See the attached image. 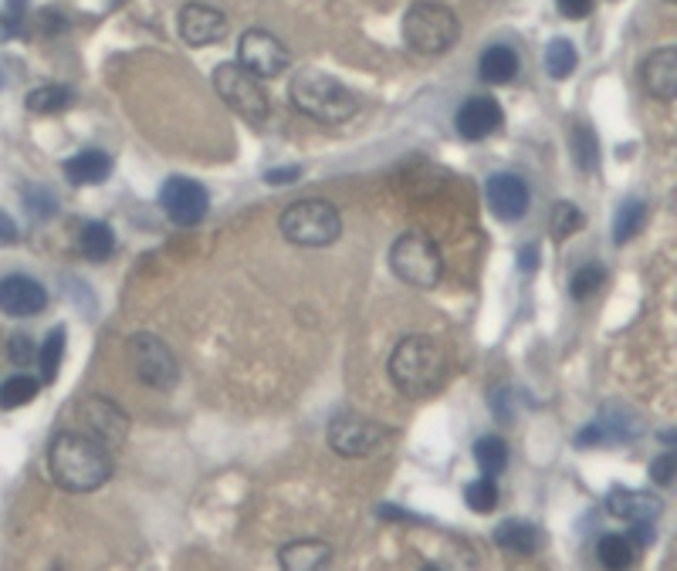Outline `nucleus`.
<instances>
[{"instance_id": "obj_19", "label": "nucleus", "mask_w": 677, "mask_h": 571, "mask_svg": "<svg viewBox=\"0 0 677 571\" xmlns=\"http://www.w3.org/2000/svg\"><path fill=\"white\" fill-rule=\"evenodd\" d=\"M278 561L281 568H292V571H316L332 561V548L319 537H298L278 551Z\"/></svg>"}, {"instance_id": "obj_11", "label": "nucleus", "mask_w": 677, "mask_h": 571, "mask_svg": "<svg viewBox=\"0 0 677 571\" xmlns=\"http://www.w3.org/2000/svg\"><path fill=\"white\" fill-rule=\"evenodd\" d=\"M159 207L174 223L193 226V223H201L207 217L210 193L204 190V183H196L190 177H169L159 190Z\"/></svg>"}, {"instance_id": "obj_37", "label": "nucleus", "mask_w": 677, "mask_h": 571, "mask_svg": "<svg viewBox=\"0 0 677 571\" xmlns=\"http://www.w3.org/2000/svg\"><path fill=\"white\" fill-rule=\"evenodd\" d=\"M651 480L654 483H664V488H670V483H674V453L657 456V460L651 464Z\"/></svg>"}, {"instance_id": "obj_17", "label": "nucleus", "mask_w": 677, "mask_h": 571, "mask_svg": "<svg viewBox=\"0 0 677 571\" xmlns=\"http://www.w3.org/2000/svg\"><path fill=\"white\" fill-rule=\"evenodd\" d=\"M640 85L651 99L670 102L677 95V51L661 48V51L647 54L643 65H640Z\"/></svg>"}, {"instance_id": "obj_14", "label": "nucleus", "mask_w": 677, "mask_h": 571, "mask_svg": "<svg viewBox=\"0 0 677 571\" xmlns=\"http://www.w3.org/2000/svg\"><path fill=\"white\" fill-rule=\"evenodd\" d=\"M504 116H501V105L491 99V95H474L468 99L461 108H458V116H455V129L458 135L471 139V142H482L488 135H495L501 129Z\"/></svg>"}, {"instance_id": "obj_39", "label": "nucleus", "mask_w": 677, "mask_h": 571, "mask_svg": "<svg viewBox=\"0 0 677 571\" xmlns=\"http://www.w3.org/2000/svg\"><path fill=\"white\" fill-rule=\"evenodd\" d=\"M302 177V169L292 166V169H268L265 173V183H295Z\"/></svg>"}, {"instance_id": "obj_18", "label": "nucleus", "mask_w": 677, "mask_h": 571, "mask_svg": "<svg viewBox=\"0 0 677 571\" xmlns=\"http://www.w3.org/2000/svg\"><path fill=\"white\" fill-rule=\"evenodd\" d=\"M606 510L619 521L630 524H654L664 514V501L647 494V491H627V488H613L606 497Z\"/></svg>"}, {"instance_id": "obj_16", "label": "nucleus", "mask_w": 677, "mask_h": 571, "mask_svg": "<svg viewBox=\"0 0 677 571\" xmlns=\"http://www.w3.org/2000/svg\"><path fill=\"white\" fill-rule=\"evenodd\" d=\"M228 35V17L210 4H187L180 11V38L193 48L217 44Z\"/></svg>"}, {"instance_id": "obj_27", "label": "nucleus", "mask_w": 677, "mask_h": 571, "mask_svg": "<svg viewBox=\"0 0 677 571\" xmlns=\"http://www.w3.org/2000/svg\"><path fill=\"white\" fill-rule=\"evenodd\" d=\"M643 217H647L643 199H637V196L624 199V204H619V210H616V217H613V244L624 247L630 237H637L640 226H643Z\"/></svg>"}, {"instance_id": "obj_13", "label": "nucleus", "mask_w": 677, "mask_h": 571, "mask_svg": "<svg viewBox=\"0 0 677 571\" xmlns=\"http://www.w3.org/2000/svg\"><path fill=\"white\" fill-rule=\"evenodd\" d=\"M485 196H488V207L498 220L504 223H515L528 213V204H532V196H528V186L522 177L515 173H495L488 183H485Z\"/></svg>"}, {"instance_id": "obj_34", "label": "nucleus", "mask_w": 677, "mask_h": 571, "mask_svg": "<svg viewBox=\"0 0 677 571\" xmlns=\"http://www.w3.org/2000/svg\"><path fill=\"white\" fill-rule=\"evenodd\" d=\"M573 150H576V163L586 173H592L600 163V146H597V135H592L589 126H576L573 129Z\"/></svg>"}, {"instance_id": "obj_35", "label": "nucleus", "mask_w": 677, "mask_h": 571, "mask_svg": "<svg viewBox=\"0 0 677 571\" xmlns=\"http://www.w3.org/2000/svg\"><path fill=\"white\" fill-rule=\"evenodd\" d=\"M8 349H11V359H14L17 365H27V362L35 359V352H38V349H35V341L27 338V335H14Z\"/></svg>"}, {"instance_id": "obj_5", "label": "nucleus", "mask_w": 677, "mask_h": 571, "mask_svg": "<svg viewBox=\"0 0 677 571\" xmlns=\"http://www.w3.org/2000/svg\"><path fill=\"white\" fill-rule=\"evenodd\" d=\"M281 234L295 247H329L343 234V217L329 199H298L278 220Z\"/></svg>"}, {"instance_id": "obj_1", "label": "nucleus", "mask_w": 677, "mask_h": 571, "mask_svg": "<svg viewBox=\"0 0 677 571\" xmlns=\"http://www.w3.org/2000/svg\"><path fill=\"white\" fill-rule=\"evenodd\" d=\"M48 470L62 491L68 494H92L105 488L116 460H112L108 443L85 430H62L54 433L48 446Z\"/></svg>"}, {"instance_id": "obj_26", "label": "nucleus", "mask_w": 677, "mask_h": 571, "mask_svg": "<svg viewBox=\"0 0 677 571\" xmlns=\"http://www.w3.org/2000/svg\"><path fill=\"white\" fill-rule=\"evenodd\" d=\"M62 362H65V328H51V335L41 341V349H38L41 386H54V379H59Z\"/></svg>"}, {"instance_id": "obj_4", "label": "nucleus", "mask_w": 677, "mask_h": 571, "mask_svg": "<svg viewBox=\"0 0 677 571\" xmlns=\"http://www.w3.org/2000/svg\"><path fill=\"white\" fill-rule=\"evenodd\" d=\"M461 38V21L447 4H437V0H417V4L407 11L404 17V44L413 54H444L458 44Z\"/></svg>"}, {"instance_id": "obj_12", "label": "nucleus", "mask_w": 677, "mask_h": 571, "mask_svg": "<svg viewBox=\"0 0 677 571\" xmlns=\"http://www.w3.org/2000/svg\"><path fill=\"white\" fill-rule=\"evenodd\" d=\"M48 308V291L44 284L27 277V274H11L0 277V311L11 319H35Z\"/></svg>"}, {"instance_id": "obj_15", "label": "nucleus", "mask_w": 677, "mask_h": 571, "mask_svg": "<svg viewBox=\"0 0 677 571\" xmlns=\"http://www.w3.org/2000/svg\"><path fill=\"white\" fill-rule=\"evenodd\" d=\"M81 419H85V433L99 437L108 446L123 443L129 433V416L112 403V399H102V395L89 399V403L81 406Z\"/></svg>"}, {"instance_id": "obj_40", "label": "nucleus", "mask_w": 677, "mask_h": 571, "mask_svg": "<svg viewBox=\"0 0 677 571\" xmlns=\"http://www.w3.org/2000/svg\"><path fill=\"white\" fill-rule=\"evenodd\" d=\"M41 24H44V31H48V35H59L62 27H68V21H65L62 14H54V11H44V14H41Z\"/></svg>"}, {"instance_id": "obj_42", "label": "nucleus", "mask_w": 677, "mask_h": 571, "mask_svg": "<svg viewBox=\"0 0 677 571\" xmlns=\"http://www.w3.org/2000/svg\"><path fill=\"white\" fill-rule=\"evenodd\" d=\"M667 4H674V0H667Z\"/></svg>"}, {"instance_id": "obj_24", "label": "nucleus", "mask_w": 677, "mask_h": 571, "mask_svg": "<svg viewBox=\"0 0 677 571\" xmlns=\"http://www.w3.org/2000/svg\"><path fill=\"white\" fill-rule=\"evenodd\" d=\"M72 102H75V92L68 85H41V89L27 95V108H31L35 116H59Z\"/></svg>"}, {"instance_id": "obj_25", "label": "nucleus", "mask_w": 677, "mask_h": 571, "mask_svg": "<svg viewBox=\"0 0 677 571\" xmlns=\"http://www.w3.org/2000/svg\"><path fill=\"white\" fill-rule=\"evenodd\" d=\"M597 558L603 568H613V571H624L634 564L637 558V548H634V541L627 534H603L600 537V545H597Z\"/></svg>"}, {"instance_id": "obj_3", "label": "nucleus", "mask_w": 677, "mask_h": 571, "mask_svg": "<svg viewBox=\"0 0 677 571\" xmlns=\"http://www.w3.org/2000/svg\"><path fill=\"white\" fill-rule=\"evenodd\" d=\"M292 102L302 116L316 119L322 126H343L356 116V95L343 81L325 72H302L292 81Z\"/></svg>"}, {"instance_id": "obj_29", "label": "nucleus", "mask_w": 677, "mask_h": 571, "mask_svg": "<svg viewBox=\"0 0 677 571\" xmlns=\"http://www.w3.org/2000/svg\"><path fill=\"white\" fill-rule=\"evenodd\" d=\"M576 62H579V54H576V44L570 38H555L549 41L546 48V72L549 78H570L576 72Z\"/></svg>"}, {"instance_id": "obj_43", "label": "nucleus", "mask_w": 677, "mask_h": 571, "mask_svg": "<svg viewBox=\"0 0 677 571\" xmlns=\"http://www.w3.org/2000/svg\"><path fill=\"white\" fill-rule=\"evenodd\" d=\"M112 4H116V0H112Z\"/></svg>"}, {"instance_id": "obj_7", "label": "nucleus", "mask_w": 677, "mask_h": 571, "mask_svg": "<svg viewBox=\"0 0 677 571\" xmlns=\"http://www.w3.org/2000/svg\"><path fill=\"white\" fill-rule=\"evenodd\" d=\"M214 89L223 99V105H231L238 116L251 126H258L268 119L271 102L258 75H251L238 62H223L214 68Z\"/></svg>"}, {"instance_id": "obj_6", "label": "nucleus", "mask_w": 677, "mask_h": 571, "mask_svg": "<svg viewBox=\"0 0 677 571\" xmlns=\"http://www.w3.org/2000/svg\"><path fill=\"white\" fill-rule=\"evenodd\" d=\"M389 271L410 288H437L444 277L440 247L427 234L410 231L389 247Z\"/></svg>"}, {"instance_id": "obj_33", "label": "nucleus", "mask_w": 677, "mask_h": 571, "mask_svg": "<svg viewBox=\"0 0 677 571\" xmlns=\"http://www.w3.org/2000/svg\"><path fill=\"white\" fill-rule=\"evenodd\" d=\"M606 284V271H603V264H586V268H579L576 274H573V284H570V291H573V298L576 301H586V298H592L600 288Z\"/></svg>"}, {"instance_id": "obj_38", "label": "nucleus", "mask_w": 677, "mask_h": 571, "mask_svg": "<svg viewBox=\"0 0 677 571\" xmlns=\"http://www.w3.org/2000/svg\"><path fill=\"white\" fill-rule=\"evenodd\" d=\"M14 241H17V223L11 213L0 210V247H11Z\"/></svg>"}, {"instance_id": "obj_10", "label": "nucleus", "mask_w": 677, "mask_h": 571, "mask_svg": "<svg viewBox=\"0 0 677 571\" xmlns=\"http://www.w3.org/2000/svg\"><path fill=\"white\" fill-rule=\"evenodd\" d=\"M289 62H292L289 48L281 44L271 31H265V27H251V31H244L238 41V65L258 78L281 75L289 68Z\"/></svg>"}, {"instance_id": "obj_32", "label": "nucleus", "mask_w": 677, "mask_h": 571, "mask_svg": "<svg viewBox=\"0 0 677 571\" xmlns=\"http://www.w3.org/2000/svg\"><path fill=\"white\" fill-rule=\"evenodd\" d=\"M583 223H586L583 210H579V207H573L570 199H559V204L552 207V237H555V241H566V237H573Z\"/></svg>"}, {"instance_id": "obj_31", "label": "nucleus", "mask_w": 677, "mask_h": 571, "mask_svg": "<svg viewBox=\"0 0 677 571\" xmlns=\"http://www.w3.org/2000/svg\"><path fill=\"white\" fill-rule=\"evenodd\" d=\"M464 501L477 514H491L498 507V483H495V477L485 473L482 480H471L464 488Z\"/></svg>"}, {"instance_id": "obj_9", "label": "nucleus", "mask_w": 677, "mask_h": 571, "mask_svg": "<svg viewBox=\"0 0 677 571\" xmlns=\"http://www.w3.org/2000/svg\"><path fill=\"white\" fill-rule=\"evenodd\" d=\"M325 437L338 456H353V460L356 456H370V453L383 450L393 440V433L383 423H376L370 416H359V413H335Z\"/></svg>"}, {"instance_id": "obj_22", "label": "nucleus", "mask_w": 677, "mask_h": 571, "mask_svg": "<svg viewBox=\"0 0 677 571\" xmlns=\"http://www.w3.org/2000/svg\"><path fill=\"white\" fill-rule=\"evenodd\" d=\"M495 545L512 551V555H532L535 548H539V528L528 521L508 518L495 528Z\"/></svg>"}, {"instance_id": "obj_8", "label": "nucleus", "mask_w": 677, "mask_h": 571, "mask_svg": "<svg viewBox=\"0 0 677 571\" xmlns=\"http://www.w3.org/2000/svg\"><path fill=\"white\" fill-rule=\"evenodd\" d=\"M126 355H129V368L132 376L156 389V392H169L177 389L180 382V365H177V355L169 352V346L159 338V335H150V332H139L129 338L126 346Z\"/></svg>"}, {"instance_id": "obj_28", "label": "nucleus", "mask_w": 677, "mask_h": 571, "mask_svg": "<svg viewBox=\"0 0 677 571\" xmlns=\"http://www.w3.org/2000/svg\"><path fill=\"white\" fill-rule=\"evenodd\" d=\"M38 389H41V379L27 376V373H17V376L4 379V382H0V410H21V406H27L38 395Z\"/></svg>"}, {"instance_id": "obj_30", "label": "nucleus", "mask_w": 677, "mask_h": 571, "mask_svg": "<svg viewBox=\"0 0 677 571\" xmlns=\"http://www.w3.org/2000/svg\"><path fill=\"white\" fill-rule=\"evenodd\" d=\"M474 460L482 467V473L498 477L508 467V443L501 437H482L474 443Z\"/></svg>"}, {"instance_id": "obj_2", "label": "nucleus", "mask_w": 677, "mask_h": 571, "mask_svg": "<svg viewBox=\"0 0 677 571\" xmlns=\"http://www.w3.org/2000/svg\"><path fill=\"white\" fill-rule=\"evenodd\" d=\"M389 382L407 399H431L447 386V355L431 335H407L389 355Z\"/></svg>"}, {"instance_id": "obj_21", "label": "nucleus", "mask_w": 677, "mask_h": 571, "mask_svg": "<svg viewBox=\"0 0 677 571\" xmlns=\"http://www.w3.org/2000/svg\"><path fill=\"white\" fill-rule=\"evenodd\" d=\"M477 75H482V81H488V85L515 81L519 78V54H515V48H508V44L485 48L482 62H477Z\"/></svg>"}, {"instance_id": "obj_23", "label": "nucleus", "mask_w": 677, "mask_h": 571, "mask_svg": "<svg viewBox=\"0 0 677 571\" xmlns=\"http://www.w3.org/2000/svg\"><path fill=\"white\" fill-rule=\"evenodd\" d=\"M78 250H81V257H89V261H108L112 250H116V234H112L108 223L92 220V223L81 226Z\"/></svg>"}, {"instance_id": "obj_36", "label": "nucleus", "mask_w": 677, "mask_h": 571, "mask_svg": "<svg viewBox=\"0 0 677 571\" xmlns=\"http://www.w3.org/2000/svg\"><path fill=\"white\" fill-rule=\"evenodd\" d=\"M555 8L562 17H570V21H583L592 14V0H555Z\"/></svg>"}, {"instance_id": "obj_41", "label": "nucleus", "mask_w": 677, "mask_h": 571, "mask_svg": "<svg viewBox=\"0 0 677 571\" xmlns=\"http://www.w3.org/2000/svg\"><path fill=\"white\" fill-rule=\"evenodd\" d=\"M24 11H27V0H8V14H11L14 21H21Z\"/></svg>"}, {"instance_id": "obj_20", "label": "nucleus", "mask_w": 677, "mask_h": 571, "mask_svg": "<svg viewBox=\"0 0 677 571\" xmlns=\"http://www.w3.org/2000/svg\"><path fill=\"white\" fill-rule=\"evenodd\" d=\"M65 177L75 186H89V183H105L112 177V156L102 150H81L65 163Z\"/></svg>"}]
</instances>
